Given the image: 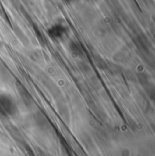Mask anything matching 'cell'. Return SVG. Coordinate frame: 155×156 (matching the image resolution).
I'll return each mask as SVG.
<instances>
[{
    "instance_id": "6da1fadb",
    "label": "cell",
    "mask_w": 155,
    "mask_h": 156,
    "mask_svg": "<svg viewBox=\"0 0 155 156\" xmlns=\"http://www.w3.org/2000/svg\"><path fill=\"white\" fill-rule=\"evenodd\" d=\"M18 113L16 98L8 93H0V120H9Z\"/></svg>"
},
{
    "instance_id": "7a4b0ae2",
    "label": "cell",
    "mask_w": 155,
    "mask_h": 156,
    "mask_svg": "<svg viewBox=\"0 0 155 156\" xmlns=\"http://www.w3.org/2000/svg\"><path fill=\"white\" fill-rule=\"evenodd\" d=\"M65 31H66L65 27H63L62 25H55V26L52 27L49 29L48 33H49V36L52 38L59 39L64 36V34L65 33Z\"/></svg>"
},
{
    "instance_id": "3957f363",
    "label": "cell",
    "mask_w": 155,
    "mask_h": 156,
    "mask_svg": "<svg viewBox=\"0 0 155 156\" xmlns=\"http://www.w3.org/2000/svg\"><path fill=\"white\" fill-rule=\"evenodd\" d=\"M65 2H71L72 0H65Z\"/></svg>"
}]
</instances>
